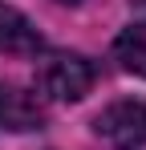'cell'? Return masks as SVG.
I'll use <instances>...</instances> for the list:
<instances>
[{
  "mask_svg": "<svg viewBox=\"0 0 146 150\" xmlns=\"http://www.w3.org/2000/svg\"><path fill=\"white\" fill-rule=\"evenodd\" d=\"M97 134L110 138L114 150H142L146 146V101L126 98L97 114Z\"/></svg>",
  "mask_w": 146,
  "mask_h": 150,
  "instance_id": "7a4b0ae2",
  "label": "cell"
},
{
  "mask_svg": "<svg viewBox=\"0 0 146 150\" xmlns=\"http://www.w3.org/2000/svg\"><path fill=\"white\" fill-rule=\"evenodd\" d=\"M37 85L53 101H81L94 89V65L77 53H53L45 57L41 73H37Z\"/></svg>",
  "mask_w": 146,
  "mask_h": 150,
  "instance_id": "6da1fadb",
  "label": "cell"
},
{
  "mask_svg": "<svg viewBox=\"0 0 146 150\" xmlns=\"http://www.w3.org/2000/svg\"><path fill=\"white\" fill-rule=\"evenodd\" d=\"M114 57H118L122 69L146 77V16L134 21L130 28H122V37L114 41Z\"/></svg>",
  "mask_w": 146,
  "mask_h": 150,
  "instance_id": "5b68a950",
  "label": "cell"
},
{
  "mask_svg": "<svg viewBox=\"0 0 146 150\" xmlns=\"http://www.w3.org/2000/svg\"><path fill=\"white\" fill-rule=\"evenodd\" d=\"M41 49V33L37 25L16 12L12 4H0V53H12V57H28V53Z\"/></svg>",
  "mask_w": 146,
  "mask_h": 150,
  "instance_id": "3957f363",
  "label": "cell"
},
{
  "mask_svg": "<svg viewBox=\"0 0 146 150\" xmlns=\"http://www.w3.org/2000/svg\"><path fill=\"white\" fill-rule=\"evenodd\" d=\"M37 122H41V105L12 85H0V130H33Z\"/></svg>",
  "mask_w": 146,
  "mask_h": 150,
  "instance_id": "277c9868",
  "label": "cell"
},
{
  "mask_svg": "<svg viewBox=\"0 0 146 150\" xmlns=\"http://www.w3.org/2000/svg\"><path fill=\"white\" fill-rule=\"evenodd\" d=\"M57 4H77V0H57Z\"/></svg>",
  "mask_w": 146,
  "mask_h": 150,
  "instance_id": "8992f818",
  "label": "cell"
}]
</instances>
